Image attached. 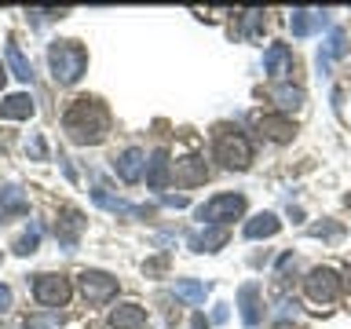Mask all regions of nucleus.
<instances>
[{
  "mask_svg": "<svg viewBox=\"0 0 351 329\" xmlns=\"http://www.w3.org/2000/svg\"><path fill=\"white\" fill-rule=\"evenodd\" d=\"M62 128L70 143L77 147H95V143L106 139L110 132V110L99 103V99H73V106L62 114Z\"/></svg>",
  "mask_w": 351,
  "mask_h": 329,
  "instance_id": "1",
  "label": "nucleus"
},
{
  "mask_svg": "<svg viewBox=\"0 0 351 329\" xmlns=\"http://www.w3.org/2000/svg\"><path fill=\"white\" fill-rule=\"evenodd\" d=\"M48 66L55 84H77L88 66V51L77 40H51L48 44Z\"/></svg>",
  "mask_w": 351,
  "mask_h": 329,
  "instance_id": "2",
  "label": "nucleus"
},
{
  "mask_svg": "<svg viewBox=\"0 0 351 329\" xmlns=\"http://www.w3.org/2000/svg\"><path fill=\"white\" fill-rule=\"evenodd\" d=\"M213 150H216V161H223L227 169H249V161H252L249 139L241 136L238 128H230V125H219V128H216Z\"/></svg>",
  "mask_w": 351,
  "mask_h": 329,
  "instance_id": "3",
  "label": "nucleus"
},
{
  "mask_svg": "<svg viewBox=\"0 0 351 329\" xmlns=\"http://www.w3.org/2000/svg\"><path fill=\"white\" fill-rule=\"evenodd\" d=\"M241 212H245V197L241 194H219V197H213V202H205L197 208V219H205L208 227H223L227 219H238Z\"/></svg>",
  "mask_w": 351,
  "mask_h": 329,
  "instance_id": "4",
  "label": "nucleus"
},
{
  "mask_svg": "<svg viewBox=\"0 0 351 329\" xmlns=\"http://www.w3.org/2000/svg\"><path fill=\"white\" fill-rule=\"evenodd\" d=\"M77 285H81L88 304H110L117 296V278L106 271H81L77 274Z\"/></svg>",
  "mask_w": 351,
  "mask_h": 329,
  "instance_id": "5",
  "label": "nucleus"
},
{
  "mask_svg": "<svg viewBox=\"0 0 351 329\" xmlns=\"http://www.w3.org/2000/svg\"><path fill=\"white\" fill-rule=\"evenodd\" d=\"M340 285L344 282L337 278L333 267H315V271H307V278H304V289L315 304H333L340 296Z\"/></svg>",
  "mask_w": 351,
  "mask_h": 329,
  "instance_id": "6",
  "label": "nucleus"
},
{
  "mask_svg": "<svg viewBox=\"0 0 351 329\" xmlns=\"http://www.w3.org/2000/svg\"><path fill=\"white\" fill-rule=\"evenodd\" d=\"M33 296L44 307H66V300H70V282L62 274H37L33 278Z\"/></svg>",
  "mask_w": 351,
  "mask_h": 329,
  "instance_id": "7",
  "label": "nucleus"
},
{
  "mask_svg": "<svg viewBox=\"0 0 351 329\" xmlns=\"http://www.w3.org/2000/svg\"><path fill=\"white\" fill-rule=\"evenodd\" d=\"M81 230H84V216L77 212V208H59V219H55V234H59L62 245H77V238H81Z\"/></svg>",
  "mask_w": 351,
  "mask_h": 329,
  "instance_id": "8",
  "label": "nucleus"
},
{
  "mask_svg": "<svg viewBox=\"0 0 351 329\" xmlns=\"http://www.w3.org/2000/svg\"><path fill=\"white\" fill-rule=\"evenodd\" d=\"M114 169H117V175H121L125 183H139L143 172H147V154H143L139 147H128V150L114 161Z\"/></svg>",
  "mask_w": 351,
  "mask_h": 329,
  "instance_id": "9",
  "label": "nucleus"
},
{
  "mask_svg": "<svg viewBox=\"0 0 351 329\" xmlns=\"http://www.w3.org/2000/svg\"><path fill=\"white\" fill-rule=\"evenodd\" d=\"M147 186H154V191H161V186H169L172 180V161H169V154L165 150H154L150 158H147Z\"/></svg>",
  "mask_w": 351,
  "mask_h": 329,
  "instance_id": "10",
  "label": "nucleus"
},
{
  "mask_svg": "<svg viewBox=\"0 0 351 329\" xmlns=\"http://www.w3.org/2000/svg\"><path fill=\"white\" fill-rule=\"evenodd\" d=\"M256 128H260L267 139H274V143H289V139L296 136V125H293V121L285 117V114H267V117H260Z\"/></svg>",
  "mask_w": 351,
  "mask_h": 329,
  "instance_id": "11",
  "label": "nucleus"
},
{
  "mask_svg": "<svg viewBox=\"0 0 351 329\" xmlns=\"http://www.w3.org/2000/svg\"><path fill=\"white\" fill-rule=\"evenodd\" d=\"M147 326V311L139 304H121L110 311V329H143Z\"/></svg>",
  "mask_w": 351,
  "mask_h": 329,
  "instance_id": "12",
  "label": "nucleus"
},
{
  "mask_svg": "<svg viewBox=\"0 0 351 329\" xmlns=\"http://www.w3.org/2000/svg\"><path fill=\"white\" fill-rule=\"evenodd\" d=\"M238 304H241V322H245L249 329L260 322V285L256 282H245L238 289Z\"/></svg>",
  "mask_w": 351,
  "mask_h": 329,
  "instance_id": "13",
  "label": "nucleus"
},
{
  "mask_svg": "<svg viewBox=\"0 0 351 329\" xmlns=\"http://www.w3.org/2000/svg\"><path fill=\"white\" fill-rule=\"evenodd\" d=\"M172 175H176L183 186H202V183L208 180V169H205L202 158H183V161H176Z\"/></svg>",
  "mask_w": 351,
  "mask_h": 329,
  "instance_id": "14",
  "label": "nucleus"
},
{
  "mask_svg": "<svg viewBox=\"0 0 351 329\" xmlns=\"http://www.w3.org/2000/svg\"><path fill=\"white\" fill-rule=\"evenodd\" d=\"M263 70H267L271 77L293 73V51L285 48V44H271V48L263 51Z\"/></svg>",
  "mask_w": 351,
  "mask_h": 329,
  "instance_id": "15",
  "label": "nucleus"
},
{
  "mask_svg": "<svg viewBox=\"0 0 351 329\" xmlns=\"http://www.w3.org/2000/svg\"><path fill=\"white\" fill-rule=\"evenodd\" d=\"M33 99L26 95V92H15V95H4L0 99V117H11V121H26V117H33Z\"/></svg>",
  "mask_w": 351,
  "mask_h": 329,
  "instance_id": "16",
  "label": "nucleus"
},
{
  "mask_svg": "<svg viewBox=\"0 0 351 329\" xmlns=\"http://www.w3.org/2000/svg\"><path fill=\"white\" fill-rule=\"evenodd\" d=\"M227 227H205L202 234H194L191 238V249L194 252H216V249H223L227 245Z\"/></svg>",
  "mask_w": 351,
  "mask_h": 329,
  "instance_id": "17",
  "label": "nucleus"
},
{
  "mask_svg": "<svg viewBox=\"0 0 351 329\" xmlns=\"http://www.w3.org/2000/svg\"><path fill=\"white\" fill-rule=\"evenodd\" d=\"M29 212V202L22 194V186H4L0 191V216H26Z\"/></svg>",
  "mask_w": 351,
  "mask_h": 329,
  "instance_id": "18",
  "label": "nucleus"
},
{
  "mask_svg": "<svg viewBox=\"0 0 351 329\" xmlns=\"http://www.w3.org/2000/svg\"><path fill=\"white\" fill-rule=\"evenodd\" d=\"M278 230H282L278 216H274V212H260V216H252L245 223V238H271V234H278Z\"/></svg>",
  "mask_w": 351,
  "mask_h": 329,
  "instance_id": "19",
  "label": "nucleus"
},
{
  "mask_svg": "<svg viewBox=\"0 0 351 329\" xmlns=\"http://www.w3.org/2000/svg\"><path fill=\"white\" fill-rule=\"evenodd\" d=\"M92 197H95V205H103L106 212H114V216H143L136 205H128V202H121V197L106 194V186H95V191H92Z\"/></svg>",
  "mask_w": 351,
  "mask_h": 329,
  "instance_id": "20",
  "label": "nucleus"
},
{
  "mask_svg": "<svg viewBox=\"0 0 351 329\" xmlns=\"http://www.w3.org/2000/svg\"><path fill=\"white\" fill-rule=\"evenodd\" d=\"M4 55H8V66H11V73H15L19 81H33V66H29V59L22 55V48L15 40L4 44Z\"/></svg>",
  "mask_w": 351,
  "mask_h": 329,
  "instance_id": "21",
  "label": "nucleus"
},
{
  "mask_svg": "<svg viewBox=\"0 0 351 329\" xmlns=\"http://www.w3.org/2000/svg\"><path fill=\"white\" fill-rule=\"evenodd\" d=\"M318 26H326V15H318V11H293V19H289L293 37H307Z\"/></svg>",
  "mask_w": 351,
  "mask_h": 329,
  "instance_id": "22",
  "label": "nucleus"
},
{
  "mask_svg": "<svg viewBox=\"0 0 351 329\" xmlns=\"http://www.w3.org/2000/svg\"><path fill=\"white\" fill-rule=\"evenodd\" d=\"M271 99L282 110H300L304 106V92H300V88H293V84H274L271 88Z\"/></svg>",
  "mask_w": 351,
  "mask_h": 329,
  "instance_id": "23",
  "label": "nucleus"
},
{
  "mask_svg": "<svg viewBox=\"0 0 351 329\" xmlns=\"http://www.w3.org/2000/svg\"><path fill=\"white\" fill-rule=\"evenodd\" d=\"M344 48H348V37H344V29H333V33H329V44H326V51L318 55V66L326 70V66L337 59V55H344Z\"/></svg>",
  "mask_w": 351,
  "mask_h": 329,
  "instance_id": "24",
  "label": "nucleus"
},
{
  "mask_svg": "<svg viewBox=\"0 0 351 329\" xmlns=\"http://www.w3.org/2000/svg\"><path fill=\"white\" fill-rule=\"evenodd\" d=\"M176 296H183L186 304H205V285L194 278H180L176 282Z\"/></svg>",
  "mask_w": 351,
  "mask_h": 329,
  "instance_id": "25",
  "label": "nucleus"
},
{
  "mask_svg": "<svg viewBox=\"0 0 351 329\" xmlns=\"http://www.w3.org/2000/svg\"><path fill=\"white\" fill-rule=\"evenodd\" d=\"M37 245H40V227L33 223V227L26 230V234H22V238L15 241V252H19V256H29V252H37Z\"/></svg>",
  "mask_w": 351,
  "mask_h": 329,
  "instance_id": "26",
  "label": "nucleus"
},
{
  "mask_svg": "<svg viewBox=\"0 0 351 329\" xmlns=\"http://www.w3.org/2000/svg\"><path fill=\"white\" fill-rule=\"evenodd\" d=\"M26 329H59V315H37V318H26Z\"/></svg>",
  "mask_w": 351,
  "mask_h": 329,
  "instance_id": "27",
  "label": "nucleus"
},
{
  "mask_svg": "<svg viewBox=\"0 0 351 329\" xmlns=\"http://www.w3.org/2000/svg\"><path fill=\"white\" fill-rule=\"evenodd\" d=\"M263 22V11H245V37H256Z\"/></svg>",
  "mask_w": 351,
  "mask_h": 329,
  "instance_id": "28",
  "label": "nucleus"
},
{
  "mask_svg": "<svg viewBox=\"0 0 351 329\" xmlns=\"http://www.w3.org/2000/svg\"><path fill=\"white\" fill-rule=\"evenodd\" d=\"M165 267H169V256H158V260H147V263H143V274H161Z\"/></svg>",
  "mask_w": 351,
  "mask_h": 329,
  "instance_id": "29",
  "label": "nucleus"
},
{
  "mask_svg": "<svg viewBox=\"0 0 351 329\" xmlns=\"http://www.w3.org/2000/svg\"><path fill=\"white\" fill-rule=\"evenodd\" d=\"M311 234H315V238H322V234H326V238H337L340 227H322V223H318V227H311Z\"/></svg>",
  "mask_w": 351,
  "mask_h": 329,
  "instance_id": "30",
  "label": "nucleus"
},
{
  "mask_svg": "<svg viewBox=\"0 0 351 329\" xmlns=\"http://www.w3.org/2000/svg\"><path fill=\"white\" fill-rule=\"evenodd\" d=\"M4 311H11V289L8 285H0V315Z\"/></svg>",
  "mask_w": 351,
  "mask_h": 329,
  "instance_id": "31",
  "label": "nucleus"
},
{
  "mask_svg": "<svg viewBox=\"0 0 351 329\" xmlns=\"http://www.w3.org/2000/svg\"><path fill=\"white\" fill-rule=\"evenodd\" d=\"M29 154H33V158H48V150H44V139H33V143H29Z\"/></svg>",
  "mask_w": 351,
  "mask_h": 329,
  "instance_id": "32",
  "label": "nucleus"
},
{
  "mask_svg": "<svg viewBox=\"0 0 351 329\" xmlns=\"http://www.w3.org/2000/svg\"><path fill=\"white\" fill-rule=\"evenodd\" d=\"M161 202H165V205H172V208H183V205H186V197H183V194H169V197H161Z\"/></svg>",
  "mask_w": 351,
  "mask_h": 329,
  "instance_id": "33",
  "label": "nucleus"
},
{
  "mask_svg": "<svg viewBox=\"0 0 351 329\" xmlns=\"http://www.w3.org/2000/svg\"><path fill=\"white\" fill-rule=\"evenodd\" d=\"M213 322H227V304H219L213 311Z\"/></svg>",
  "mask_w": 351,
  "mask_h": 329,
  "instance_id": "34",
  "label": "nucleus"
},
{
  "mask_svg": "<svg viewBox=\"0 0 351 329\" xmlns=\"http://www.w3.org/2000/svg\"><path fill=\"white\" fill-rule=\"evenodd\" d=\"M191 329H208V322H205V315H202V311L194 315V322H191Z\"/></svg>",
  "mask_w": 351,
  "mask_h": 329,
  "instance_id": "35",
  "label": "nucleus"
},
{
  "mask_svg": "<svg viewBox=\"0 0 351 329\" xmlns=\"http://www.w3.org/2000/svg\"><path fill=\"white\" fill-rule=\"evenodd\" d=\"M344 285H348V289H351V267L344 271Z\"/></svg>",
  "mask_w": 351,
  "mask_h": 329,
  "instance_id": "36",
  "label": "nucleus"
},
{
  "mask_svg": "<svg viewBox=\"0 0 351 329\" xmlns=\"http://www.w3.org/2000/svg\"><path fill=\"white\" fill-rule=\"evenodd\" d=\"M344 205H348V208H351V194H348V197H344Z\"/></svg>",
  "mask_w": 351,
  "mask_h": 329,
  "instance_id": "37",
  "label": "nucleus"
},
{
  "mask_svg": "<svg viewBox=\"0 0 351 329\" xmlns=\"http://www.w3.org/2000/svg\"><path fill=\"white\" fill-rule=\"evenodd\" d=\"M0 84H4V70H0Z\"/></svg>",
  "mask_w": 351,
  "mask_h": 329,
  "instance_id": "38",
  "label": "nucleus"
},
{
  "mask_svg": "<svg viewBox=\"0 0 351 329\" xmlns=\"http://www.w3.org/2000/svg\"><path fill=\"white\" fill-rule=\"evenodd\" d=\"M0 329H4V326H0Z\"/></svg>",
  "mask_w": 351,
  "mask_h": 329,
  "instance_id": "39",
  "label": "nucleus"
}]
</instances>
